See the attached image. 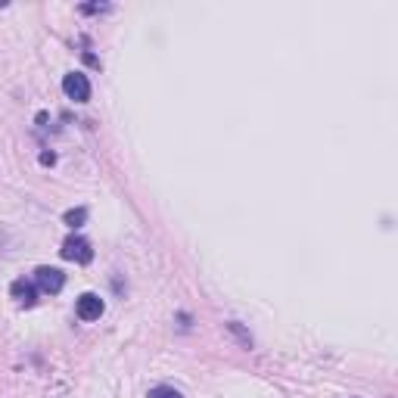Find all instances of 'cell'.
<instances>
[{
    "label": "cell",
    "mask_w": 398,
    "mask_h": 398,
    "mask_svg": "<svg viewBox=\"0 0 398 398\" xmlns=\"http://www.w3.org/2000/svg\"><path fill=\"white\" fill-rule=\"evenodd\" d=\"M35 283L40 292H50V296H56L62 287H66V274L60 271V267H50V265H40L35 271Z\"/></svg>",
    "instance_id": "cell-1"
},
{
    "label": "cell",
    "mask_w": 398,
    "mask_h": 398,
    "mask_svg": "<svg viewBox=\"0 0 398 398\" xmlns=\"http://www.w3.org/2000/svg\"><path fill=\"white\" fill-rule=\"evenodd\" d=\"M60 253H62L66 262H75V265H87L94 258V249H91V243H87L84 237H66Z\"/></svg>",
    "instance_id": "cell-2"
},
{
    "label": "cell",
    "mask_w": 398,
    "mask_h": 398,
    "mask_svg": "<svg viewBox=\"0 0 398 398\" xmlns=\"http://www.w3.org/2000/svg\"><path fill=\"white\" fill-rule=\"evenodd\" d=\"M62 91H66L69 100L87 103L91 100V81H87V75H81V72H69V75L62 78Z\"/></svg>",
    "instance_id": "cell-3"
},
{
    "label": "cell",
    "mask_w": 398,
    "mask_h": 398,
    "mask_svg": "<svg viewBox=\"0 0 398 398\" xmlns=\"http://www.w3.org/2000/svg\"><path fill=\"white\" fill-rule=\"evenodd\" d=\"M103 299L96 296V292H84V296L75 302V314L81 321H100V314H103Z\"/></svg>",
    "instance_id": "cell-4"
},
{
    "label": "cell",
    "mask_w": 398,
    "mask_h": 398,
    "mask_svg": "<svg viewBox=\"0 0 398 398\" xmlns=\"http://www.w3.org/2000/svg\"><path fill=\"white\" fill-rule=\"evenodd\" d=\"M10 292H13V299L19 305H26V308H31V305H38V287L35 283H28L26 277H19V280H13V287H10Z\"/></svg>",
    "instance_id": "cell-5"
},
{
    "label": "cell",
    "mask_w": 398,
    "mask_h": 398,
    "mask_svg": "<svg viewBox=\"0 0 398 398\" xmlns=\"http://www.w3.org/2000/svg\"><path fill=\"white\" fill-rule=\"evenodd\" d=\"M87 221V209H69L66 212V224L69 227H81Z\"/></svg>",
    "instance_id": "cell-6"
},
{
    "label": "cell",
    "mask_w": 398,
    "mask_h": 398,
    "mask_svg": "<svg viewBox=\"0 0 398 398\" xmlns=\"http://www.w3.org/2000/svg\"><path fill=\"white\" fill-rule=\"evenodd\" d=\"M150 398H184V395L177 392V389H172V386H153Z\"/></svg>",
    "instance_id": "cell-7"
},
{
    "label": "cell",
    "mask_w": 398,
    "mask_h": 398,
    "mask_svg": "<svg viewBox=\"0 0 398 398\" xmlns=\"http://www.w3.org/2000/svg\"><path fill=\"white\" fill-rule=\"evenodd\" d=\"M227 330H231V333H237V336L243 339V346H246V348H249V346H253V339H249V333H246V330H243V327H240V324H227Z\"/></svg>",
    "instance_id": "cell-8"
},
{
    "label": "cell",
    "mask_w": 398,
    "mask_h": 398,
    "mask_svg": "<svg viewBox=\"0 0 398 398\" xmlns=\"http://www.w3.org/2000/svg\"><path fill=\"white\" fill-rule=\"evenodd\" d=\"M109 4H84L81 6V13H106Z\"/></svg>",
    "instance_id": "cell-9"
},
{
    "label": "cell",
    "mask_w": 398,
    "mask_h": 398,
    "mask_svg": "<svg viewBox=\"0 0 398 398\" xmlns=\"http://www.w3.org/2000/svg\"><path fill=\"white\" fill-rule=\"evenodd\" d=\"M40 162H44V165H53L56 156H53V153H40Z\"/></svg>",
    "instance_id": "cell-10"
}]
</instances>
